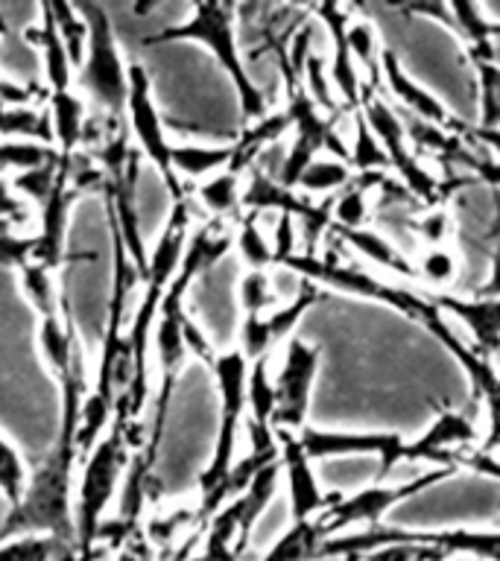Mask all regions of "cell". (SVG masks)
Segmentation results:
<instances>
[{
	"instance_id": "cell-1",
	"label": "cell",
	"mask_w": 500,
	"mask_h": 561,
	"mask_svg": "<svg viewBox=\"0 0 500 561\" xmlns=\"http://www.w3.org/2000/svg\"><path fill=\"white\" fill-rule=\"evenodd\" d=\"M79 465L77 433L59 430V438L38 468L30 473L26 489L0 524V541L18 538H53L77 550V517H73V471Z\"/></svg>"
},
{
	"instance_id": "cell-2",
	"label": "cell",
	"mask_w": 500,
	"mask_h": 561,
	"mask_svg": "<svg viewBox=\"0 0 500 561\" xmlns=\"http://www.w3.org/2000/svg\"><path fill=\"white\" fill-rule=\"evenodd\" d=\"M237 9L231 3H196L193 7V18L184 24L167 26L161 33L144 38V44H164V42H200L205 44L214 59L219 61V68L226 70L231 82H235L237 100H240V112L243 121H261L266 117V94L263 88L252 79V73L246 70L243 56H240V44H237Z\"/></svg>"
},
{
	"instance_id": "cell-3",
	"label": "cell",
	"mask_w": 500,
	"mask_h": 561,
	"mask_svg": "<svg viewBox=\"0 0 500 561\" xmlns=\"http://www.w3.org/2000/svg\"><path fill=\"white\" fill-rule=\"evenodd\" d=\"M129 430L123 424H109L103 438L88 454L82 462V477H79L77 503H73V517H77V550L82 556L94 552L96 529L105 520V508L112 506L117 485L126 477L132 459Z\"/></svg>"
},
{
	"instance_id": "cell-4",
	"label": "cell",
	"mask_w": 500,
	"mask_h": 561,
	"mask_svg": "<svg viewBox=\"0 0 500 561\" xmlns=\"http://www.w3.org/2000/svg\"><path fill=\"white\" fill-rule=\"evenodd\" d=\"M88 24L86 59L79 68V88L91 100L100 117L126 121V100H129V65H123L117 50L112 18L100 3H77Z\"/></svg>"
},
{
	"instance_id": "cell-5",
	"label": "cell",
	"mask_w": 500,
	"mask_h": 561,
	"mask_svg": "<svg viewBox=\"0 0 500 561\" xmlns=\"http://www.w3.org/2000/svg\"><path fill=\"white\" fill-rule=\"evenodd\" d=\"M214 375H217L219 386V430L217 442H214V454H211L208 468L200 473V494L208 497L217 491V485L226 480V473L235 465V447H237V433L243 424L246 412V377H249V359L240 351H226L217 354L214 359Z\"/></svg>"
},
{
	"instance_id": "cell-6",
	"label": "cell",
	"mask_w": 500,
	"mask_h": 561,
	"mask_svg": "<svg viewBox=\"0 0 500 561\" xmlns=\"http://www.w3.org/2000/svg\"><path fill=\"white\" fill-rule=\"evenodd\" d=\"M126 126L135 135V144L140 152L156 164V170L164 179L167 191L175 202L188 199L182 191V182L173 170V144L164 135V121L158 117V108L152 103V91H149V73L140 61L129 65V100H126Z\"/></svg>"
},
{
	"instance_id": "cell-7",
	"label": "cell",
	"mask_w": 500,
	"mask_h": 561,
	"mask_svg": "<svg viewBox=\"0 0 500 561\" xmlns=\"http://www.w3.org/2000/svg\"><path fill=\"white\" fill-rule=\"evenodd\" d=\"M316 368H319V348L310 342H287L284 366H281L275 383V412H272V430H305L307 410H310V389H314Z\"/></svg>"
},
{
	"instance_id": "cell-8",
	"label": "cell",
	"mask_w": 500,
	"mask_h": 561,
	"mask_svg": "<svg viewBox=\"0 0 500 561\" xmlns=\"http://www.w3.org/2000/svg\"><path fill=\"white\" fill-rule=\"evenodd\" d=\"M275 442H279L281 465L287 471V497H289V515L293 520H314L322 512L340 503L342 494H322L319 489V480H316L314 468H310V459L302 450V442L298 436L287 433V430H275Z\"/></svg>"
},
{
	"instance_id": "cell-9",
	"label": "cell",
	"mask_w": 500,
	"mask_h": 561,
	"mask_svg": "<svg viewBox=\"0 0 500 561\" xmlns=\"http://www.w3.org/2000/svg\"><path fill=\"white\" fill-rule=\"evenodd\" d=\"M70 158H59V175L53 184L50 199L44 202L42 228L35 234V252L33 263L44 266V270L56 272L68 257V228H70V208L79 193L70 187Z\"/></svg>"
},
{
	"instance_id": "cell-10",
	"label": "cell",
	"mask_w": 500,
	"mask_h": 561,
	"mask_svg": "<svg viewBox=\"0 0 500 561\" xmlns=\"http://www.w3.org/2000/svg\"><path fill=\"white\" fill-rule=\"evenodd\" d=\"M319 298V289H316L314 280H305V287L298 293L289 305H281L279 310L266 319L261 316H243V328H240V354H243L249 363L254 359L270 357V351L279 345L284 336L293 333V328L298 324V319L316 305Z\"/></svg>"
},
{
	"instance_id": "cell-11",
	"label": "cell",
	"mask_w": 500,
	"mask_h": 561,
	"mask_svg": "<svg viewBox=\"0 0 500 561\" xmlns=\"http://www.w3.org/2000/svg\"><path fill=\"white\" fill-rule=\"evenodd\" d=\"M380 73H384V82L389 85L398 103L404 105V112L416 114L421 121L428 123H445L447 121V108L445 103L439 100L436 94H430L428 88L416 85V79H410V73L398 65L393 53L384 47V56H380Z\"/></svg>"
},
{
	"instance_id": "cell-12",
	"label": "cell",
	"mask_w": 500,
	"mask_h": 561,
	"mask_svg": "<svg viewBox=\"0 0 500 561\" xmlns=\"http://www.w3.org/2000/svg\"><path fill=\"white\" fill-rule=\"evenodd\" d=\"M30 38L42 50L44 79H47V94H65L73 91V65L68 59V50L61 44L56 24H53L50 3H42V21L35 30H30Z\"/></svg>"
},
{
	"instance_id": "cell-13",
	"label": "cell",
	"mask_w": 500,
	"mask_h": 561,
	"mask_svg": "<svg viewBox=\"0 0 500 561\" xmlns=\"http://www.w3.org/2000/svg\"><path fill=\"white\" fill-rule=\"evenodd\" d=\"M47 112H50L53 123V147L59 158H70L82 147V135H86V100L77 91L47 94Z\"/></svg>"
},
{
	"instance_id": "cell-14",
	"label": "cell",
	"mask_w": 500,
	"mask_h": 561,
	"mask_svg": "<svg viewBox=\"0 0 500 561\" xmlns=\"http://www.w3.org/2000/svg\"><path fill=\"white\" fill-rule=\"evenodd\" d=\"M287 129H293V121H289L287 112L266 114L261 121H254L252 126H246V131L240 135V140L231 144V161H228V173L243 175V170L261 158L263 149H270L272 144H279L281 135Z\"/></svg>"
},
{
	"instance_id": "cell-15",
	"label": "cell",
	"mask_w": 500,
	"mask_h": 561,
	"mask_svg": "<svg viewBox=\"0 0 500 561\" xmlns=\"http://www.w3.org/2000/svg\"><path fill=\"white\" fill-rule=\"evenodd\" d=\"M442 307L454 313L465 328H471L477 342L495 348L500 342V298H482V301H468V298H442Z\"/></svg>"
},
{
	"instance_id": "cell-16",
	"label": "cell",
	"mask_w": 500,
	"mask_h": 561,
	"mask_svg": "<svg viewBox=\"0 0 500 561\" xmlns=\"http://www.w3.org/2000/svg\"><path fill=\"white\" fill-rule=\"evenodd\" d=\"M325 535L319 529V520H298L281 533V538L272 541V547L263 552L261 561H316L322 550Z\"/></svg>"
},
{
	"instance_id": "cell-17",
	"label": "cell",
	"mask_w": 500,
	"mask_h": 561,
	"mask_svg": "<svg viewBox=\"0 0 500 561\" xmlns=\"http://www.w3.org/2000/svg\"><path fill=\"white\" fill-rule=\"evenodd\" d=\"M270 357L254 359L246 377V407H249V427L272 433V412H275V383L270 380Z\"/></svg>"
},
{
	"instance_id": "cell-18",
	"label": "cell",
	"mask_w": 500,
	"mask_h": 561,
	"mask_svg": "<svg viewBox=\"0 0 500 561\" xmlns=\"http://www.w3.org/2000/svg\"><path fill=\"white\" fill-rule=\"evenodd\" d=\"M0 138H26L53 147L50 112H35L30 105H0Z\"/></svg>"
},
{
	"instance_id": "cell-19",
	"label": "cell",
	"mask_w": 500,
	"mask_h": 561,
	"mask_svg": "<svg viewBox=\"0 0 500 561\" xmlns=\"http://www.w3.org/2000/svg\"><path fill=\"white\" fill-rule=\"evenodd\" d=\"M337 234H340V240H345L354 252H360L363 257H368V261H375L377 266H386V270L395 272V275H412L410 263L395 252L393 243H389L380 231H366V228H337Z\"/></svg>"
},
{
	"instance_id": "cell-20",
	"label": "cell",
	"mask_w": 500,
	"mask_h": 561,
	"mask_svg": "<svg viewBox=\"0 0 500 561\" xmlns=\"http://www.w3.org/2000/svg\"><path fill=\"white\" fill-rule=\"evenodd\" d=\"M50 15L61 44H65V50H68L70 65L79 70L82 68V59H86V44H88L86 18H82L77 3H50Z\"/></svg>"
},
{
	"instance_id": "cell-21",
	"label": "cell",
	"mask_w": 500,
	"mask_h": 561,
	"mask_svg": "<svg viewBox=\"0 0 500 561\" xmlns=\"http://www.w3.org/2000/svg\"><path fill=\"white\" fill-rule=\"evenodd\" d=\"M231 161V147H175L173 144V170L188 179H205L214 170H226Z\"/></svg>"
},
{
	"instance_id": "cell-22",
	"label": "cell",
	"mask_w": 500,
	"mask_h": 561,
	"mask_svg": "<svg viewBox=\"0 0 500 561\" xmlns=\"http://www.w3.org/2000/svg\"><path fill=\"white\" fill-rule=\"evenodd\" d=\"M351 182V170L345 161H337L331 156H316L298 175L296 187L305 193H340Z\"/></svg>"
},
{
	"instance_id": "cell-23",
	"label": "cell",
	"mask_w": 500,
	"mask_h": 561,
	"mask_svg": "<svg viewBox=\"0 0 500 561\" xmlns=\"http://www.w3.org/2000/svg\"><path fill=\"white\" fill-rule=\"evenodd\" d=\"M196 196H200V202L211 210V214H219V217H223V214H231V210L240 205V196H243L240 175L228 173V170L211 175L208 182H202L200 187H196Z\"/></svg>"
},
{
	"instance_id": "cell-24",
	"label": "cell",
	"mask_w": 500,
	"mask_h": 561,
	"mask_svg": "<svg viewBox=\"0 0 500 561\" xmlns=\"http://www.w3.org/2000/svg\"><path fill=\"white\" fill-rule=\"evenodd\" d=\"M56 158H59L56 147H47V144H35V140H0V170L9 167V170L26 173V170H35V167L50 164Z\"/></svg>"
},
{
	"instance_id": "cell-25",
	"label": "cell",
	"mask_w": 500,
	"mask_h": 561,
	"mask_svg": "<svg viewBox=\"0 0 500 561\" xmlns=\"http://www.w3.org/2000/svg\"><path fill=\"white\" fill-rule=\"evenodd\" d=\"M345 47H349L354 65H363L366 73H380V56H384V47L377 44L375 26L368 21H351L345 24Z\"/></svg>"
},
{
	"instance_id": "cell-26",
	"label": "cell",
	"mask_w": 500,
	"mask_h": 561,
	"mask_svg": "<svg viewBox=\"0 0 500 561\" xmlns=\"http://www.w3.org/2000/svg\"><path fill=\"white\" fill-rule=\"evenodd\" d=\"M237 252L249 270H266L272 263V243L258 228V214H246L237 231Z\"/></svg>"
},
{
	"instance_id": "cell-27",
	"label": "cell",
	"mask_w": 500,
	"mask_h": 561,
	"mask_svg": "<svg viewBox=\"0 0 500 561\" xmlns=\"http://www.w3.org/2000/svg\"><path fill=\"white\" fill-rule=\"evenodd\" d=\"M56 175H59V158H56V161H50V164L35 167V170H26V173H18L9 184H12L15 196H21V199H26V202H33L35 208L42 210L44 202L50 199V191H53V184H56Z\"/></svg>"
},
{
	"instance_id": "cell-28",
	"label": "cell",
	"mask_w": 500,
	"mask_h": 561,
	"mask_svg": "<svg viewBox=\"0 0 500 561\" xmlns=\"http://www.w3.org/2000/svg\"><path fill=\"white\" fill-rule=\"evenodd\" d=\"M26 480H30V473H26L24 459H21V454H18L15 445L7 436H0V491L7 494L12 506L24 494Z\"/></svg>"
},
{
	"instance_id": "cell-29",
	"label": "cell",
	"mask_w": 500,
	"mask_h": 561,
	"mask_svg": "<svg viewBox=\"0 0 500 561\" xmlns=\"http://www.w3.org/2000/svg\"><path fill=\"white\" fill-rule=\"evenodd\" d=\"M240 307L246 316H261V310L279 305L275 289H272V278L263 270H249L240 280Z\"/></svg>"
},
{
	"instance_id": "cell-30",
	"label": "cell",
	"mask_w": 500,
	"mask_h": 561,
	"mask_svg": "<svg viewBox=\"0 0 500 561\" xmlns=\"http://www.w3.org/2000/svg\"><path fill=\"white\" fill-rule=\"evenodd\" d=\"M351 164L360 167L363 173H372L375 167L389 164L386 149L380 147V140L375 138V131L368 129L366 121L354 123V138H351Z\"/></svg>"
},
{
	"instance_id": "cell-31",
	"label": "cell",
	"mask_w": 500,
	"mask_h": 561,
	"mask_svg": "<svg viewBox=\"0 0 500 561\" xmlns=\"http://www.w3.org/2000/svg\"><path fill=\"white\" fill-rule=\"evenodd\" d=\"M68 547H61L53 538H18L0 547V561H56Z\"/></svg>"
},
{
	"instance_id": "cell-32",
	"label": "cell",
	"mask_w": 500,
	"mask_h": 561,
	"mask_svg": "<svg viewBox=\"0 0 500 561\" xmlns=\"http://www.w3.org/2000/svg\"><path fill=\"white\" fill-rule=\"evenodd\" d=\"M302 79H305V85H307L305 94L310 96V103H314L316 108H328V112H333V108H337V100H333V94H331V73H328V59H325L322 53L319 50L310 53V59H307Z\"/></svg>"
},
{
	"instance_id": "cell-33",
	"label": "cell",
	"mask_w": 500,
	"mask_h": 561,
	"mask_svg": "<svg viewBox=\"0 0 500 561\" xmlns=\"http://www.w3.org/2000/svg\"><path fill=\"white\" fill-rule=\"evenodd\" d=\"M35 237H21L12 231L9 222H0V266L9 270H24L33 263Z\"/></svg>"
},
{
	"instance_id": "cell-34",
	"label": "cell",
	"mask_w": 500,
	"mask_h": 561,
	"mask_svg": "<svg viewBox=\"0 0 500 561\" xmlns=\"http://www.w3.org/2000/svg\"><path fill=\"white\" fill-rule=\"evenodd\" d=\"M419 275L424 280H430L433 287H447V284H456V275H459V257L447 249H430L419 263Z\"/></svg>"
},
{
	"instance_id": "cell-35",
	"label": "cell",
	"mask_w": 500,
	"mask_h": 561,
	"mask_svg": "<svg viewBox=\"0 0 500 561\" xmlns=\"http://www.w3.org/2000/svg\"><path fill=\"white\" fill-rule=\"evenodd\" d=\"M412 234H416V240H424L433 249H439L447 237L454 234V217H451V210L430 208L424 214H419L416 222H412Z\"/></svg>"
},
{
	"instance_id": "cell-36",
	"label": "cell",
	"mask_w": 500,
	"mask_h": 561,
	"mask_svg": "<svg viewBox=\"0 0 500 561\" xmlns=\"http://www.w3.org/2000/svg\"><path fill=\"white\" fill-rule=\"evenodd\" d=\"M477 70L482 82V129H500V68L491 61H480Z\"/></svg>"
},
{
	"instance_id": "cell-37",
	"label": "cell",
	"mask_w": 500,
	"mask_h": 561,
	"mask_svg": "<svg viewBox=\"0 0 500 561\" xmlns=\"http://www.w3.org/2000/svg\"><path fill=\"white\" fill-rule=\"evenodd\" d=\"M26 219V205L21 196H15L12 184L0 175V222H9V226H18Z\"/></svg>"
},
{
	"instance_id": "cell-38",
	"label": "cell",
	"mask_w": 500,
	"mask_h": 561,
	"mask_svg": "<svg viewBox=\"0 0 500 561\" xmlns=\"http://www.w3.org/2000/svg\"><path fill=\"white\" fill-rule=\"evenodd\" d=\"M30 100H33V88L15 85V82L0 79V105H26Z\"/></svg>"
},
{
	"instance_id": "cell-39",
	"label": "cell",
	"mask_w": 500,
	"mask_h": 561,
	"mask_svg": "<svg viewBox=\"0 0 500 561\" xmlns=\"http://www.w3.org/2000/svg\"><path fill=\"white\" fill-rule=\"evenodd\" d=\"M477 296H480V298H500V252L491 254L489 280H486V287H482Z\"/></svg>"
},
{
	"instance_id": "cell-40",
	"label": "cell",
	"mask_w": 500,
	"mask_h": 561,
	"mask_svg": "<svg viewBox=\"0 0 500 561\" xmlns=\"http://www.w3.org/2000/svg\"><path fill=\"white\" fill-rule=\"evenodd\" d=\"M477 138H480L495 156H500V129H480L477 131Z\"/></svg>"
},
{
	"instance_id": "cell-41",
	"label": "cell",
	"mask_w": 500,
	"mask_h": 561,
	"mask_svg": "<svg viewBox=\"0 0 500 561\" xmlns=\"http://www.w3.org/2000/svg\"><path fill=\"white\" fill-rule=\"evenodd\" d=\"M489 61H491V65H495V68H500V26H491Z\"/></svg>"
},
{
	"instance_id": "cell-42",
	"label": "cell",
	"mask_w": 500,
	"mask_h": 561,
	"mask_svg": "<svg viewBox=\"0 0 500 561\" xmlns=\"http://www.w3.org/2000/svg\"><path fill=\"white\" fill-rule=\"evenodd\" d=\"M491 354H495V363H498V368H500V342L495 345V348H491Z\"/></svg>"
}]
</instances>
